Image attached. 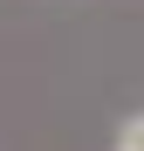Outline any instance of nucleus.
<instances>
[{
  "mask_svg": "<svg viewBox=\"0 0 144 151\" xmlns=\"http://www.w3.org/2000/svg\"><path fill=\"white\" fill-rule=\"evenodd\" d=\"M117 151H144V110L124 117V131H117Z\"/></svg>",
  "mask_w": 144,
  "mask_h": 151,
  "instance_id": "nucleus-1",
  "label": "nucleus"
}]
</instances>
